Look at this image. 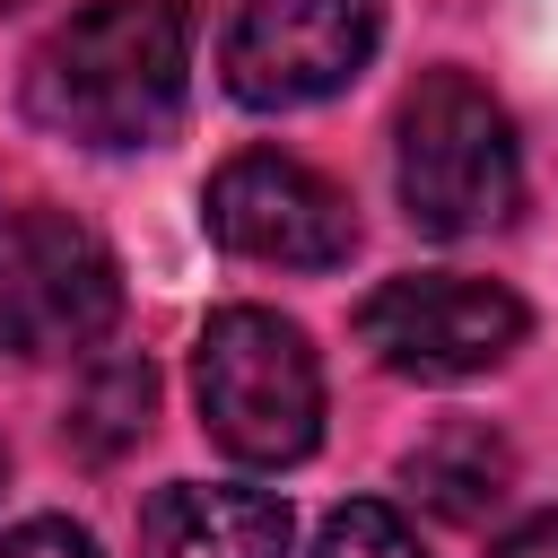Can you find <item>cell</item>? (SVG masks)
Listing matches in <instances>:
<instances>
[{"instance_id": "cell-1", "label": "cell", "mask_w": 558, "mask_h": 558, "mask_svg": "<svg viewBox=\"0 0 558 558\" xmlns=\"http://www.w3.org/2000/svg\"><path fill=\"white\" fill-rule=\"evenodd\" d=\"M192 87V26L174 0H96L26 61V113L78 148H148Z\"/></svg>"}, {"instance_id": "cell-2", "label": "cell", "mask_w": 558, "mask_h": 558, "mask_svg": "<svg viewBox=\"0 0 558 558\" xmlns=\"http://www.w3.org/2000/svg\"><path fill=\"white\" fill-rule=\"evenodd\" d=\"M392 174H401V209L418 235H488L514 218L523 201V148H514V122L506 105L462 78V70H427L401 105V148H392Z\"/></svg>"}, {"instance_id": "cell-3", "label": "cell", "mask_w": 558, "mask_h": 558, "mask_svg": "<svg viewBox=\"0 0 558 558\" xmlns=\"http://www.w3.org/2000/svg\"><path fill=\"white\" fill-rule=\"evenodd\" d=\"M192 392H201V427L235 462L279 471V462H305L323 436V366H314L305 331L262 305H227L201 323Z\"/></svg>"}, {"instance_id": "cell-4", "label": "cell", "mask_w": 558, "mask_h": 558, "mask_svg": "<svg viewBox=\"0 0 558 558\" xmlns=\"http://www.w3.org/2000/svg\"><path fill=\"white\" fill-rule=\"evenodd\" d=\"M122 314V270L70 209L0 201V357H52L105 340Z\"/></svg>"}, {"instance_id": "cell-5", "label": "cell", "mask_w": 558, "mask_h": 558, "mask_svg": "<svg viewBox=\"0 0 558 558\" xmlns=\"http://www.w3.org/2000/svg\"><path fill=\"white\" fill-rule=\"evenodd\" d=\"M523 323H532L523 296H506L488 279H462V270H410V279H384L357 305V340L392 375H418V384L488 375L497 357L523 349Z\"/></svg>"}, {"instance_id": "cell-6", "label": "cell", "mask_w": 558, "mask_h": 558, "mask_svg": "<svg viewBox=\"0 0 558 558\" xmlns=\"http://www.w3.org/2000/svg\"><path fill=\"white\" fill-rule=\"evenodd\" d=\"M375 35H384V0H244L218 70L262 113L323 105L375 61Z\"/></svg>"}, {"instance_id": "cell-7", "label": "cell", "mask_w": 558, "mask_h": 558, "mask_svg": "<svg viewBox=\"0 0 558 558\" xmlns=\"http://www.w3.org/2000/svg\"><path fill=\"white\" fill-rule=\"evenodd\" d=\"M209 235L227 244V253H244V262H279V270H331V262H349V244H357V218H349V201L314 174V166H296V157H279V148H244V157H227L218 174H209Z\"/></svg>"}, {"instance_id": "cell-8", "label": "cell", "mask_w": 558, "mask_h": 558, "mask_svg": "<svg viewBox=\"0 0 558 558\" xmlns=\"http://www.w3.org/2000/svg\"><path fill=\"white\" fill-rule=\"evenodd\" d=\"M140 558H288V506L235 480H174L140 514Z\"/></svg>"}, {"instance_id": "cell-9", "label": "cell", "mask_w": 558, "mask_h": 558, "mask_svg": "<svg viewBox=\"0 0 558 558\" xmlns=\"http://www.w3.org/2000/svg\"><path fill=\"white\" fill-rule=\"evenodd\" d=\"M410 488H418L445 523H480L488 506H506L514 453H506V436H488L480 418H445L427 445H410Z\"/></svg>"}, {"instance_id": "cell-10", "label": "cell", "mask_w": 558, "mask_h": 558, "mask_svg": "<svg viewBox=\"0 0 558 558\" xmlns=\"http://www.w3.org/2000/svg\"><path fill=\"white\" fill-rule=\"evenodd\" d=\"M148 401H157L148 357H105V366H87V384H78V401H70V445H78L87 462L131 453V445L148 436Z\"/></svg>"}, {"instance_id": "cell-11", "label": "cell", "mask_w": 558, "mask_h": 558, "mask_svg": "<svg viewBox=\"0 0 558 558\" xmlns=\"http://www.w3.org/2000/svg\"><path fill=\"white\" fill-rule=\"evenodd\" d=\"M314 558H427V549H418V532H410V523H401L392 506L357 497V506H340V514L323 523Z\"/></svg>"}, {"instance_id": "cell-12", "label": "cell", "mask_w": 558, "mask_h": 558, "mask_svg": "<svg viewBox=\"0 0 558 558\" xmlns=\"http://www.w3.org/2000/svg\"><path fill=\"white\" fill-rule=\"evenodd\" d=\"M0 558H96V541L78 523H61V514H35V523L0 532Z\"/></svg>"}, {"instance_id": "cell-13", "label": "cell", "mask_w": 558, "mask_h": 558, "mask_svg": "<svg viewBox=\"0 0 558 558\" xmlns=\"http://www.w3.org/2000/svg\"><path fill=\"white\" fill-rule=\"evenodd\" d=\"M488 558H558V514H532V523H514Z\"/></svg>"}]
</instances>
